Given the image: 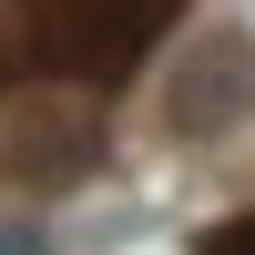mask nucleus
<instances>
[{"instance_id":"f257e3e1","label":"nucleus","mask_w":255,"mask_h":255,"mask_svg":"<svg viewBox=\"0 0 255 255\" xmlns=\"http://www.w3.org/2000/svg\"><path fill=\"white\" fill-rule=\"evenodd\" d=\"M163 20H174V0H41V51L102 82V72H123Z\"/></svg>"},{"instance_id":"f03ea898","label":"nucleus","mask_w":255,"mask_h":255,"mask_svg":"<svg viewBox=\"0 0 255 255\" xmlns=\"http://www.w3.org/2000/svg\"><path fill=\"white\" fill-rule=\"evenodd\" d=\"M245 113H255V41L245 31L194 41V61L174 72V133H225Z\"/></svg>"}]
</instances>
